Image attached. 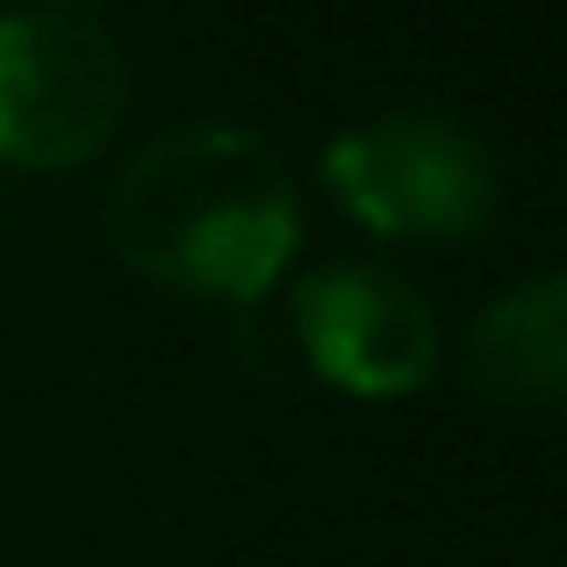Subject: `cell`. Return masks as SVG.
<instances>
[{"mask_svg":"<svg viewBox=\"0 0 567 567\" xmlns=\"http://www.w3.org/2000/svg\"><path fill=\"white\" fill-rule=\"evenodd\" d=\"M101 237L152 288L259 302L302 251V194L266 130L194 115L123 158L101 202Z\"/></svg>","mask_w":567,"mask_h":567,"instance_id":"cell-1","label":"cell"},{"mask_svg":"<svg viewBox=\"0 0 567 567\" xmlns=\"http://www.w3.org/2000/svg\"><path fill=\"white\" fill-rule=\"evenodd\" d=\"M323 181L346 216L402 245L482 237L503 208V166L453 109H381L323 144Z\"/></svg>","mask_w":567,"mask_h":567,"instance_id":"cell-2","label":"cell"},{"mask_svg":"<svg viewBox=\"0 0 567 567\" xmlns=\"http://www.w3.org/2000/svg\"><path fill=\"white\" fill-rule=\"evenodd\" d=\"M130 115V51L109 14L29 0L0 14V166L72 173Z\"/></svg>","mask_w":567,"mask_h":567,"instance_id":"cell-3","label":"cell"},{"mask_svg":"<svg viewBox=\"0 0 567 567\" xmlns=\"http://www.w3.org/2000/svg\"><path fill=\"white\" fill-rule=\"evenodd\" d=\"M288 331L309 374L338 395L395 402L416 395L445 360L439 309L381 259H323L288 288Z\"/></svg>","mask_w":567,"mask_h":567,"instance_id":"cell-4","label":"cell"},{"mask_svg":"<svg viewBox=\"0 0 567 567\" xmlns=\"http://www.w3.org/2000/svg\"><path fill=\"white\" fill-rule=\"evenodd\" d=\"M460 374L488 410L511 416H554L567 388V274L539 266L496 302L474 309L460 338Z\"/></svg>","mask_w":567,"mask_h":567,"instance_id":"cell-5","label":"cell"}]
</instances>
